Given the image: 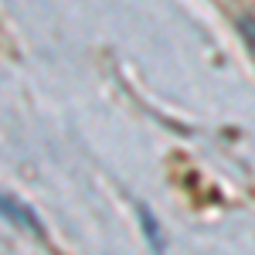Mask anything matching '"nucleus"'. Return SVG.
<instances>
[{
  "label": "nucleus",
  "mask_w": 255,
  "mask_h": 255,
  "mask_svg": "<svg viewBox=\"0 0 255 255\" xmlns=\"http://www.w3.org/2000/svg\"><path fill=\"white\" fill-rule=\"evenodd\" d=\"M139 215H143V225H146V235H150V242H153V245H157V249H160V235H157V221H153V218H150V211H146V208H143V211H139Z\"/></svg>",
  "instance_id": "nucleus-3"
},
{
  "label": "nucleus",
  "mask_w": 255,
  "mask_h": 255,
  "mask_svg": "<svg viewBox=\"0 0 255 255\" xmlns=\"http://www.w3.org/2000/svg\"><path fill=\"white\" fill-rule=\"evenodd\" d=\"M0 218H7V221H14L20 228H27V232H38L41 235V221L34 211H27L20 201H14L10 194H0Z\"/></svg>",
  "instance_id": "nucleus-1"
},
{
  "label": "nucleus",
  "mask_w": 255,
  "mask_h": 255,
  "mask_svg": "<svg viewBox=\"0 0 255 255\" xmlns=\"http://www.w3.org/2000/svg\"><path fill=\"white\" fill-rule=\"evenodd\" d=\"M242 38H245V44H249V51L255 55V17L242 20Z\"/></svg>",
  "instance_id": "nucleus-2"
}]
</instances>
